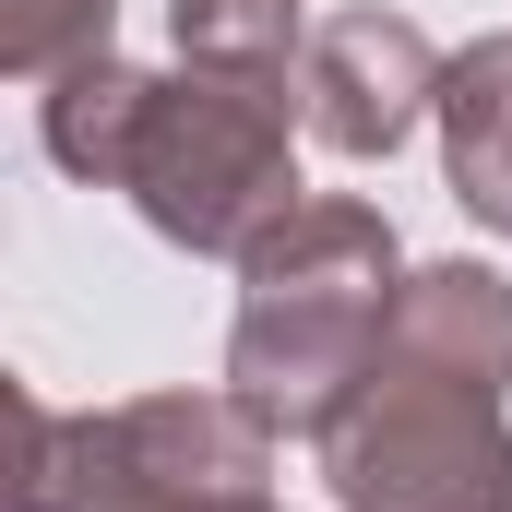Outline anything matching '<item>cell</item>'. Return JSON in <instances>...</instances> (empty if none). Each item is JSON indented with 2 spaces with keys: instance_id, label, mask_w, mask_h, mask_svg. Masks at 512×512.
Returning <instances> with one entry per match:
<instances>
[{
  "instance_id": "1",
  "label": "cell",
  "mask_w": 512,
  "mask_h": 512,
  "mask_svg": "<svg viewBox=\"0 0 512 512\" xmlns=\"http://www.w3.org/2000/svg\"><path fill=\"white\" fill-rule=\"evenodd\" d=\"M405 298V239L382 203L310 191L286 227L239 251V322H227V382L251 393L286 441H322L382 358V322Z\"/></svg>"
},
{
  "instance_id": "2",
  "label": "cell",
  "mask_w": 512,
  "mask_h": 512,
  "mask_svg": "<svg viewBox=\"0 0 512 512\" xmlns=\"http://www.w3.org/2000/svg\"><path fill=\"white\" fill-rule=\"evenodd\" d=\"M298 108H286V84H251V72H203V60H179V72H155V108L131 131V215L167 239V251L191 262H239L262 227H286L298 203H310V179H298Z\"/></svg>"
},
{
  "instance_id": "3",
  "label": "cell",
  "mask_w": 512,
  "mask_h": 512,
  "mask_svg": "<svg viewBox=\"0 0 512 512\" xmlns=\"http://www.w3.org/2000/svg\"><path fill=\"white\" fill-rule=\"evenodd\" d=\"M322 477L346 512H512V429L501 393L465 382H382L322 429Z\"/></svg>"
},
{
  "instance_id": "4",
  "label": "cell",
  "mask_w": 512,
  "mask_h": 512,
  "mask_svg": "<svg viewBox=\"0 0 512 512\" xmlns=\"http://www.w3.org/2000/svg\"><path fill=\"white\" fill-rule=\"evenodd\" d=\"M441 72H453V60L429 48L417 12H334V24H310V48H298V120H310L322 155L382 167L417 120H441Z\"/></svg>"
},
{
  "instance_id": "5",
  "label": "cell",
  "mask_w": 512,
  "mask_h": 512,
  "mask_svg": "<svg viewBox=\"0 0 512 512\" xmlns=\"http://www.w3.org/2000/svg\"><path fill=\"white\" fill-rule=\"evenodd\" d=\"M108 429H120V453H131V477H143L155 512H251V501H274V441L286 429L239 382L131 393V405H108Z\"/></svg>"
},
{
  "instance_id": "6",
  "label": "cell",
  "mask_w": 512,
  "mask_h": 512,
  "mask_svg": "<svg viewBox=\"0 0 512 512\" xmlns=\"http://www.w3.org/2000/svg\"><path fill=\"white\" fill-rule=\"evenodd\" d=\"M370 370L382 382L512 393V274H489V262H405V298H393Z\"/></svg>"
},
{
  "instance_id": "7",
  "label": "cell",
  "mask_w": 512,
  "mask_h": 512,
  "mask_svg": "<svg viewBox=\"0 0 512 512\" xmlns=\"http://www.w3.org/2000/svg\"><path fill=\"white\" fill-rule=\"evenodd\" d=\"M441 191L512 239V36H477V48H453V72H441Z\"/></svg>"
},
{
  "instance_id": "8",
  "label": "cell",
  "mask_w": 512,
  "mask_h": 512,
  "mask_svg": "<svg viewBox=\"0 0 512 512\" xmlns=\"http://www.w3.org/2000/svg\"><path fill=\"white\" fill-rule=\"evenodd\" d=\"M143 108H155V72H131L120 48H96V60H72L60 84H36V143H48V167H60V179L120 191Z\"/></svg>"
},
{
  "instance_id": "9",
  "label": "cell",
  "mask_w": 512,
  "mask_h": 512,
  "mask_svg": "<svg viewBox=\"0 0 512 512\" xmlns=\"http://www.w3.org/2000/svg\"><path fill=\"white\" fill-rule=\"evenodd\" d=\"M167 36H179V60H203V72L298 84V48H310V0H167Z\"/></svg>"
},
{
  "instance_id": "10",
  "label": "cell",
  "mask_w": 512,
  "mask_h": 512,
  "mask_svg": "<svg viewBox=\"0 0 512 512\" xmlns=\"http://www.w3.org/2000/svg\"><path fill=\"white\" fill-rule=\"evenodd\" d=\"M120 24V0H0V72L12 84H60L72 60H96Z\"/></svg>"
},
{
  "instance_id": "11",
  "label": "cell",
  "mask_w": 512,
  "mask_h": 512,
  "mask_svg": "<svg viewBox=\"0 0 512 512\" xmlns=\"http://www.w3.org/2000/svg\"><path fill=\"white\" fill-rule=\"evenodd\" d=\"M251 512H274V501H251Z\"/></svg>"
}]
</instances>
